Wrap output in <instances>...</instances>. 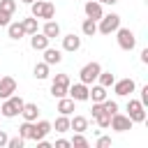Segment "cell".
<instances>
[{"instance_id": "obj_36", "label": "cell", "mask_w": 148, "mask_h": 148, "mask_svg": "<svg viewBox=\"0 0 148 148\" xmlns=\"http://www.w3.org/2000/svg\"><path fill=\"white\" fill-rule=\"evenodd\" d=\"M111 146V136H99L97 139V148H109Z\"/></svg>"}, {"instance_id": "obj_5", "label": "cell", "mask_w": 148, "mask_h": 148, "mask_svg": "<svg viewBox=\"0 0 148 148\" xmlns=\"http://www.w3.org/2000/svg\"><path fill=\"white\" fill-rule=\"evenodd\" d=\"M127 116L132 123H143L146 120V106L139 99H130L127 102Z\"/></svg>"}, {"instance_id": "obj_19", "label": "cell", "mask_w": 148, "mask_h": 148, "mask_svg": "<svg viewBox=\"0 0 148 148\" xmlns=\"http://www.w3.org/2000/svg\"><path fill=\"white\" fill-rule=\"evenodd\" d=\"M42 32L49 37V39H56V37H60V25L51 18V21H46L44 23V28H42Z\"/></svg>"}, {"instance_id": "obj_20", "label": "cell", "mask_w": 148, "mask_h": 148, "mask_svg": "<svg viewBox=\"0 0 148 148\" xmlns=\"http://www.w3.org/2000/svg\"><path fill=\"white\" fill-rule=\"evenodd\" d=\"M69 130H74V132H86V130H88V118H86V116H74V118H69Z\"/></svg>"}, {"instance_id": "obj_41", "label": "cell", "mask_w": 148, "mask_h": 148, "mask_svg": "<svg viewBox=\"0 0 148 148\" xmlns=\"http://www.w3.org/2000/svg\"><path fill=\"white\" fill-rule=\"evenodd\" d=\"M141 62H143V65H148V49H143V51H141Z\"/></svg>"}, {"instance_id": "obj_1", "label": "cell", "mask_w": 148, "mask_h": 148, "mask_svg": "<svg viewBox=\"0 0 148 148\" xmlns=\"http://www.w3.org/2000/svg\"><path fill=\"white\" fill-rule=\"evenodd\" d=\"M21 109H23V99H21L18 95H9L7 99L0 102V113H2L5 118H14V116H18Z\"/></svg>"}, {"instance_id": "obj_17", "label": "cell", "mask_w": 148, "mask_h": 148, "mask_svg": "<svg viewBox=\"0 0 148 148\" xmlns=\"http://www.w3.org/2000/svg\"><path fill=\"white\" fill-rule=\"evenodd\" d=\"M58 111L62 113V116H69V113H74L76 109H74V99L67 95V97H60L58 99Z\"/></svg>"}, {"instance_id": "obj_34", "label": "cell", "mask_w": 148, "mask_h": 148, "mask_svg": "<svg viewBox=\"0 0 148 148\" xmlns=\"http://www.w3.org/2000/svg\"><path fill=\"white\" fill-rule=\"evenodd\" d=\"M23 143H25V139H21V136L7 139V146H9V148H23Z\"/></svg>"}, {"instance_id": "obj_4", "label": "cell", "mask_w": 148, "mask_h": 148, "mask_svg": "<svg viewBox=\"0 0 148 148\" xmlns=\"http://www.w3.org/2000/svg\"><path fill=\"white\" fill-rule=\"evenodd\" d=\"M116 39H118V46L123 51H132L136 46V37H134V32L130 28H118L116 30Z\"/></svg>"}, {"instance_id": "obj_30", "label": "cell", "mask_w": 148, "mask_h": 148, "mask_svg": "<svg viewBox=\"0 0 148 148\" xmlns=\"http://www.w3.org/2000/svg\"><path fill=\"white\" fill-rule=\"evenodd\" d=\"M44 0H35V2H30V14L35 16V18H39L42 16V9H44Z\"/></svg>"}, {"instance_id": "obj_16", "label": "cell", "mask_w": 148, "mask_h": 148, "mask_svg": "<svg viewBox=\"0 0 148 148\" xmlns=\"http://www.w3.org/2000/svg\"><path fill=\"white\" fill-rule=\"evenodd\" d=\"M88 99H92V102H104L106 99V88L104 86H92V88H88Z\"/></svg>"}, {"instance_id": "obj_3", "label": "cell", "mask_w": 148, "mask_h": 148, "mask_svg": "<svg viewBox=\"0 0 148 148\" xmlns=\"http://www.w3.org/2000/svg\"><path fill=\"white\" fill-rule=\"evenodd\" d=\"M118 28H120V16L118 14H106L97 21V32H102V35H111Z\"/></svg>"}, {"instance_id": "obj_32", "label": "cell", "mask_w": 148, "mask_h": 148, "mask_svg": "<svg viewBox=\"0 0 148 148\" xmlns=\"http://www.w3.org/2000/svg\"><path fill=\"white\" fill-rule=\"evenodd\" d=\"M0 12L14 14V12H16V2H14V0H0Z\"/></svg>"}, {"instance_id": "obj_29", "label": "cell", "mask_w": 148, "mask_h": 148, "mask_svg": "<svg viewBox=\"0 0 148 148\" xmlns=\"http://www.w3.org/2000/svg\"><path fill=\"white\" fill-rule=\"evenodd\" d=\"M51 95H53L56 99H60V97H67V86H60V83H51Z\"/></svg>"}, {"instance_id": "obj_10", "label": "cell", "mask_w": 148, "mask_h": 148, "mask_svg": "<svg viewBox=\"0 0 148 148\" xmlns=\"http://www.w3.org/2000/svg\"><path fill=\"white\" fill-rule=\"evenodd\" d=\"M83 12H86V16L92 18V21H99V18L104 16V9H102V5H99L97 0H88V2L83 5Z\"/></svg>"}, {"instance_id": "obj_24", "label": "cell", "mask_w": 148, "mask_h": 148, "mask_svg": "<svg viewBox=\"0 0 148 148\" xmlns=\"http://www.w3.org/2000/svg\"><path fill=\"white\" fill-rule=\"evenodd\" d=\"M32 130H35V123L23 120V125L18 127V136H21V139H32Z\"/></svg>"}, {"instance_id": "obj_18", "label": "cell", "mask_w": 148, "mask_h": 148, "mask_svg": "<svg viewBox=\"0 0 148 148\" xmlns=\"http://www.w3.org/2000/svg\"><path fill=\"white\" fill-rule=\"evenodd\" d=\"M7 35H9V39H21V37H25V30H23L21 21L9 23V25H7Z\"/></svg>"}, {"instance_id": "obj_9", "label": "cell", "mask_w": 148, "mask_h": 148, "mask_svg": "<svg viewBox=\"0 0 148 148\" xmlns=\"http://www.w3.org/2000/svg\"><path fill=\"white\" fill-rule=\"evenodd\" d=\"M67 95H69L74 102H86V99H88V86L79 81V83H74V86L67 88Z\"/></svg>"}, {"instance_id": "obj_14", "label": "cell", "mask_w": 148, "mask_h": 148, "mask_svg": "<svg viewBox=\"0 0 148 148\" xmlns=\"http://www.w3.org/2000/svg\"><path fill=\"white\" fill-rule=\"evenodd\" d=\"M62 49H65V51H79V49H81V37H76L74 32L65 35V37H62Z\"/></svg>"}, {"instance_id": "obj_21", "label": "cell", "mask_w": 148, "mask_h": 148, "mask_svg": "<svg viewBox=\"0 0 148 148\" xmlns=\"http://www.w3.org/2000/svg\"><path fill=\"white\" fill-rule=\"evenodd\" d=\"M51 125H53V130H56V132H60V134L69 132V118H67V116H62V113H60V116L56 118V123H51Z\"/></svg>"}, {"instance_id": "obj_2", "label": "cell", "mask_w": 148, "mask_h": 148, "mask_svg": "<svg viewBox=\"0 0 148 148\" xmlns=\"http://www.w3.org/2000/svg\"><path fill=\"white\" fill-rule=\"evenodd\" d=\"M99 72H102V65L92 60V62H88V65H83V67H81V72H79V79H81V83H86V86H92V83L97 81Z\"/></svg>"}, {"instance_id": "obj_33", "label": "cell", "mask_w": 148, "mask_h": 148, "mask_svg": "<svg viewBox=\"0 0 148 148\" xmlns=\"http://www.w3.org/2000/svg\"><path fill=\"white\" fill-rule=\"evenodd\" d=\"M102 106H104V111H106V113H111V116L118 111V102H113V99H109V97L102 102Z\"/></svg>"}, {"instance_id": "obj_27", "label": "cell", "mask_w": 148, "mask_h": 148, "mask_svg": "<svg viewBox=\"0 0 148 148\" xmlns=\"http://www.w3.org/2000/svg\"><path fill=\"white\" fill-rule=\"evenodd\" d=\"M74 148H88V139L83 136V132H74V136H72V141H69Z\"/></svg>"}, {"instance_id": "obj_13", "label": "cell", "mask_w": 148, "mask_h": 148, "mask_svg": "<svg viewBox=\"0 0 148 148\" xmlns=\"http://www.w3.org/2000/svg\"><path fill=\"white\" fill-rule=\"evenodd\" d=\"M21 116H23V120H30V123H35V120H37V116H39V109H37V104H32V102H23Z\"/></svg>"}, {"instance_id": "obj_15", "label": "cell", "mask_w": 148, "mask_h": 148, "mask_svg": "<svg viewBox=\"0 0 148 148\" xmlns=\"http://www.w3.org/2000/svg\"><path fill=\"white\" fill-rule=\"evenodd\" d=\"M62 60V51H58V49H51V46H46L44 49V62L51 67V65H58Z\"/></svg>"}, {"instance_id": "obj_38", "label": "cell", "mask_w": 148, "mask_h": 148, "mask_svg": "<svg viewBox=\"0 0 148 148\" xmlns=\"http://www.w3.org/2000/svg\"><path fill=\"white\" fill-rule=\"evenodd\" d=\"M139 102H141L143 106H148V86L141 88V99H139Z\"/></svg>"}, {"instance_id": "obj_39", "label": "cell", "mask_w": 148, "mask_h": 148, "mask_svg": "<svg viewBox=\"0 0 148 148\" xmlns=\"http://www.w3.org/2000/svg\"><path fill=\"white\" fill-rule=\"evenodd\" d=\"M69 146H72V143H69L67 139H58V141H56V148H69Z\"/></svg>"}, {"instance_id": "obj_28", "label": "cell", "mask_w": 148, "mask_h": 148, "mask_svg": "<svg viewBox=\"0 0 148 148\" xmlns=\"http://www.w3.org/2000/svg\"><path fill=\"white\" fill-rule=\"evenodd\" d=\"M53 16H56V5H53V2H46V5H44V9H42V16H39V18L51 21Z\"/></svg>"}, {"instance_id": "obj_12", "label": "cell", "mask_w": 148, "mask_h": 148, "mask_svg": "<svg viewBox=\"0 0 148 148\" xmlns=\"http://www.w3.org/2000/svg\"><path fill=\"white\" fill-rule=\"evenodd\" d=\"M49 42H51V39H49L44 32H32V35H30V46H32L35 51H44V49L49 46Z\"/></svg>"}, {"instance_id": "obj_43", "label": "cell", "mask_w": 148, "mask_h": 148, "mask_svg": "<svg viewBox=\"0 0 148 148\" xmlns=\"http://www.w3.org/2000/svg\"><path fill=\"white\" fill-rule=\"evenodd\" d=\"M21 2H25V5H30V2H35V0H21Z\"/></svg>"}, {"instance_id": "obj_11", "label": "cell", "mask_w": 148, "mask_h": 148, "mask_svg": "<svg viewBox=\"0 0 148 148\" xmlns=\"http://www.w3.org/2000/svg\"><path fill=\"white\" fill-rule=\"evenodd\" d=\"M53 130V125L49 123V120H35V130H32V141H39V139H44L49 132Z\"/></svg>"}, {"instance_id": "obj_8", "label": "cell", "mask_w": 148, "mask_h": 148, "mask_svg": "<svg viewBox=\"0 0 148 148\" xmlns=\"http://www.w3.org/2000/svg\"><path fill=\"white\" fill-rule=\"evenodd\" d=\"M16 92V79L14 76H0V102Z\"/></svg>"}, {"instance_id": "obj_31", "label": "cell", "mask_w": 148, "mask_h": 148, "mask_svg": "<svg viewBox=\"0 0 148 148\" xmlns=\"http://www.w3.org/2000/svg\"><path fill=\"white\" fill-rule=\"evenodd\" d=\"M95 120H97V125L104 130V127H109V123H111V113H106V111H102L99 116H95Z\"/></svg>"}, {"instance_id": "obj_26", "label": "cell", "mask_w": 148, "mask_h": 148, "mask_svg": "<svg viewBox=\"0 0 148 148\" xmlns=\"http://www.w3.org/2000/svg\"><path fill=\"white\" fill-rule=\"evenodd\" d=\"M97 81H99V86H104V88H111V86H113V81H116V76H113L111 72H99Z\"/></svg>"}, {"instance_id": "obj_23", "label": "cell", "mask_w": 148, "mask_h": 148, "mask_svg": "<svg viewBox=\"0 0 148 148\" xmlns=\"http://www.w3.org/2000/svg\"><path fill=\"white\" fill-rule=\"evenodd\" d=\"M32 74H35V79H39V81L49 79V65H46V62H37L35 69H32Z\"/></svg>"}, {"instance_id": "obj_35", "label": "cell", "mask_w": 148, "mask_h": 148, "mask_svg": "<svg viewBox=\"0 0 148 148\" xmlns=\"http://www.w3.org/2000/svg\"><path fill=\"white\" fill-rule=\"evenodd\" d=\"M53 83H60V86H67V88H69V76H67V74H56Z\"/></svg>"}, {"instance_id": "obj_40", "label": "cell", "mask_w": 148, "mask_h": 148, "mask_svg": "<svg viewBox=\"0 0 148 148\" xmlns=\"http://www.w3.org/2000/svg\"><path fill=\"white\" fill-rule=\"evenodd\" d=\"M7 139H9V136H7V134L0 130V148H2V146H7Z\"/></svg>"}, {"instance_id": "obj_25", "label": "cell", "mask_w": 148, "mask_h": 148, "mask_svg": "<svg viewBox=\"0 0 148 148\" xmlns=\"http://www.w3.org/2000/svg\"><path fill=\"white\" fill-rule=\"evenodd\" d=\"M21 25H23V30H25V35H32V32H37V18L35 16H30V18H23L21 21Z\"/></svg>"}, {"instance_id": "obj_37", "label": "cell", "mask_w": 148, "mask_h": 148, "mask_svg": "<svg viewBox=\"0 0 148 148\" xmlns=\"http://www.w3.org/2000/svg\"><path fill=\"white\" fill-rule=\"evenodd\" d=\"M9 18H12V14H7V12H0V25H5V28H7V25L12 23Z\"/></svg>"}, {"instance_id": "obj_22", "label": "cell", "mask_w": 148, "mask_h": 148, "mask_svg": "<svg viewBox=\"0 0 148 148\" xmlns=\"http://www.w3.org/2000/svg\"><path fill=\"white\" fill-rule=\"evenodd\" d=\"M81 32H83L86 37H92V35L97 32V21H92V18H86V21L81 23Z\"/></svg>"}, {"instance_id": "obj_42", "label": "cell", "mask_w": 148, "mask_h": 148, "mask_svg": "<svg viewBox=\"0 0 148 148\" xmlns=\"http://www.w3.org/2000/svg\"><path fill=\"white\" fill-rule=\"evenodd\" d=\"M97 2H99V5H116L118 0H97Z\"/></svg>"}, {"instance_id": "obj_7", "label": "cell", "mask_w": 148, "mask_h": 148, "mask_svg": "<svg viewBox=\"0 0 148 148\" xmlns=\"http://www.w3.org/2000/svg\"><path fill=\"white\" fill-rule=\"evenodd\" d=\"M134 88H136L134 79H120V81H113V92H116L118 97H127L130 92H134Z\"/></svg>"}, {"instance_id": "obj_6", "label": "cell", "mask_w": 148, "mask_h": 148, "mask_svg": "<svg viewBox=\"0 0 148 148\" xmlns=\"http://www.w3.org/2000/svg\"><path fill=\"white\" fill-rule=\"evenodd\" d=\"M132 120H130V116H125V113H113L111 116V123H109V127L111 130H116V132H127V130H132Z\"/></svg>"}]
</instances>
